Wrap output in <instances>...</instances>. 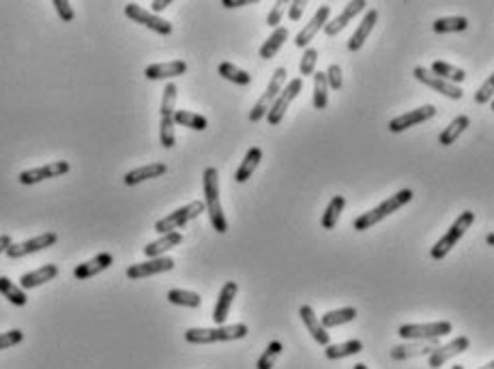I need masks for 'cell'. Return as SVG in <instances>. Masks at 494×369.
<instances>
[{"label": "cell", "mask_w": 494, "mask_h": 369, "mask_svg": "<svg viewBox=\"0 0 494 369\" xmlns=\"http://www.w3.org/2000/svg\"><path fill=\"white\" fill-rule=\"evenodd\" d=\"M205 208L209 213L211 219V226L217 234H226L228 232V221L226 215L221 211V202H219V172L217 167H207L205 170Z\"/></svg>", "instance_id": "6da1fadb"}, {"label": "cell", "mask_w": 494, "mask_h": 369, "mask_svg": "<svg viewBox=\"0 0 494 369\" xmlns=\"http://www.w3.org/2000/svg\"><path fill=\"white\" fill-rule=\"evenodd\" d=\"M413 200V191L411 189H400L398 193L389 195L387 200H383L376 208L367 211V213H361L355 221H353V228L363 232V230H369L372 226L381 224L383 219H387L389 215H393L395 211H400L402 206H406L408 202Z\"/></svg>", "instance_id": "7a4b0ae2"}, {"label": "cell", "mask_w": 494, "mask_h": 369, "mask_svg": "<svg viewBox=\"0 0 494 369\" xmlns=\"http://www.w3.org/2000/svg\"><path fill=\"white\" fill-rule=\"evenodd\" d=\"M250 329L247 325H224L215 329H187L185 331V341L196 343V346H207V343H217V341H237L247 337Z\"/></svg>", "instance_id": "3957f363"}, {"label": "cell", "mask_w": 494, "mask_h": 369, "mask_svg": "<svg viewBox=\"0 0 494 369\" xmlns=\"http://www.w3.org/2000/svg\"><path fill=\"white\" fill-rule=\"evenodd\" d=\"M475 224V213H471V211H464V213H460L458 215V219L454 221V224L449 226V230L445 232L434 245H432V249H430V258L432 260H443L445 256H447L456 245H458V240L466 234V230L471 228Z\"/></svg>", "instance_id": "277c9868"}, {"label": "cell", "mask_w": 494, "mask_h": 369, "mask_svg": "<svg viewBox=\"0 0 494 369\" xmlns=\"http://www.w3.org/2000/svg\"><path fill=\"white\" fill-rule=\"evenodd\" d=\"M177 84L168 82L161 97V120H159V142L164 149H172L177 142L175 136V104H177Z\"/></svg>", "instance_id": "5b68a950"}, {"label": "cell", "mask_w": 494, "mask_h": 369, "mask_svg": "<svg viewBox=\"0 0 494 369\" xmlns=\"http://www.w3.org/2000/svg\"><path fill=\"white\" fill-rule=\"evenodd\" d=\"M200 213H205V202L202 200H193V202L177 208V211H172L164 219H159L157 224H155V232H159L161 236L168 234V232H177L179 228L189 224L191 219L200 217Z\"/></svg>", "instance_id": "8992f818"}, {"label": "cell", "mask_w": 494, "mask_h": 369, "mask_svg": "<svg viewBox=\"0 0 494 369\" xmlns=\"http://www.w3.org/2000/svg\"><path fill=\"white\" fill-rule=\"evenodd\" d=\"M286 76H288L286 67H278V69L273 71V76H271V80H269L266 90L260 95V99L256 101V106H254L252 112H250V120H252V122H258V120H262V118L266 116L269 108L273 106V101L278 99V95H280L282 88L286 86Z\"/></svg>", "instance_id": "52a82bcc"}, {"label": "cell", "mask_w": 494, "mask_h": 369, "mask_svg": "<svg viewBox=\"0 0 494 369\" xmlns=\"http://www.w3.org/2000/svg\"><path fill=\"white\" fill-rule=\"evenodd\" d=\"M454 331V325L449 320H440V322H428V325H402L398 329V335L404 341H432L449 335Z\"/></svg>", "instance_id": "ba28073f"}, {"label": "cell", "mask_w": 494, "mask_h": 369, "mask_svg": "<svg viewBox=\"0 0 494 369\" xmlns=\"http://www.w3.org/2000/svg\"><path fill=\"white\" fill-rule=\"evenodd\" d=\"M301 88H303V80H301V78L290 80V82L282 88V92L278 95V99L273 101V106L269 108V112H266V116H264L269 125H273V127L280 125L282 118H284V114H286V110L290 108V104L296 99V97H299Z\"/></svg>", "instance_id": "9c48e42d"}, {"label": "cell", "mask_w": 494, "mask_h": 369, "mask_svg": "<svg viewBox=\"0 0 494 369\" xmlns=\"http://www.w3.org/2000/svg\"><path fill=\"white\" fill-rule=\"evenodd\" d=\"M125 15H127L129 19H134L136 24H142V26L151 28V31L157 33V35H170V33H172V24H170L168 19H164V17H159V15H155V13H151V11L142 9V7L136 5V3L125 5Z\"/></svg>", "instance_id": "30bf717a"}, {"label": "cell", "mask_w": 494, "mask_h": 369, "mask_svg": "<svg viewBox=\"0 0 494 369\" xmlns=\"http://www.w3.org/2000/svg\"><path fill=\"white\" fill-rule=\"evenodd\" d=\"M58 240V234L56 232H43L35 238H29L24 243H13L11 247L7 249V256L11 260H17V258H24V256H31V254H37V252H43L47 247H52Z\"/></svg>", "instance_id": "8fae6325"}, {"label": "cell", "mask_w": 494, "mask_h": 369, "mask_svg": "<svg viewBox=\"0 0 494 369\" xmlns=\"http://www.w3.org/2000/svg\"><path fill=\"white\" fill-rule=\"evenodd\" d=\"M436 116V108L432 104L428 106H422V108H417V110H411L406 114H400V116H395L389 120V131L391 133H402L411 127H417V125H422V122L430 120Z\"/></svg>", "instance_id": "7c38bea8"}, {"label": "cell", "mask_w": 494, "mask_h": 369, "mask_svg": "<svg viewBox=\"0 0 494 369\" xmlns=\"http://www.w3.org/2000/svg\"><path fill=\"white\" fill-rule=\"evenodd\" d=\"M71 170L69 161H52L47 165H41V167H33V170H24L19 172L17 181L22 185H37L41 181H47V179H56V177H63Z\"/></svg>", "instance_id": "4fadbf2b"}, {"label": "cell", "mask_w": 494, "mask_h": 369, "mask_svg": "<svg viewBox=\"0 0 494 369\" xmlns=\"http://www.w3.org/2000/svg\"><path fill=\"white\" fill-rule=\"evenodd\" d=\"M413 76H415L417 82H422L424 86H428V88H432V90H436V92H440V95H445V97H449V99L460 101L462 97H464V90H462L460 86L449 84V82H445V80L436 78L434 73L428 71V67H415Z\"/></svg>", "instance_id": "5bb4252c"}, {"label": "cell", "mask_w": 494, "mask_h": 369, "mask_svg": "<svg viewBox=\"0 0 494 369\" xmlns=\"http://www.w3.org/2000/svg\"><path fill=\"white\" fill-rule=\"evenodd\" d=\"M175 268V260L161 256V258H148L146 262H138L132 264L127 268V277L129 279H144V277H151V275H159V273H168V270Z\"/></svg>", "instance_id": "9a60e30c"}, {"label": "cell", "mask_w": 494, "mask_h": 369, "mask_svg": "<svg viewBox=\"0 0 494 369\" xmlns=\"http://www.w3.org/2000/svg\"><path fill=\"white\" fill-rule=\"evenodd\" d=\"M468 346H471V339L464 337V335H460V337L452 339L449 343H443V346H438V348L428 356V365H430L432 369H438V367H443L447 361H452L454 356L466 352Z\"/></svg>", "instance_id": "2e32d148"}, {"label": "cell", "mask_w": 494, "mask_h": 369, "mask_svg": "<svg viewBox=\"0 0 494 369\" xmlns=\"http://www.w3.org/2000/svg\"><path fill=\"white\" fill-rule=\"evenodd\" d=\"M440 346L438 339L432 341H406L400 343V346H393L389 350L393 361H408V359H417V356H430L436 348Z\"/></svg>", "instance_id": "e0dca14e"}, {"label": "cell", "mask_w": 494, "mask_h": 369, "mask_svg": "<svg viewBox=\"0 0 494 369\" xmlns=\"http://www.w3.org/2000/svg\"><path fill=\"white\" fill-rule=\"evenodd\" d=\"M237 292H239V286L237 281H226L219 290V297H217V303H215V309H213V322L215 327H224L226 325V318L230 313V307L237 299Z\"/></svg>", "instance_id": "ac0fdd59"}, {"label": "cell", "mask_w": 494, "mask_h": 369, "mask_svg": "<svg viewBox=\"0 0 494 369\" xmlns=\"http://www.w3.org/2000/svg\"><path fill=\"white\" fill-rule=\"evenodd\" d=\"M365 7H367L365 0H353V3H349V5L344 7V11H342L333 22H327V24H325V28H323L325 35H329V37L340 35V33L355 19V15H359L361 11H365Z\"/></svg>", "instance_id": "d6986e66"}, {"label": "cell", "mask_w": 494, "mask_h": 369, "mask_svg": "<svg viewBox=\"0 0 494 369\" xmlns=\"http://www.w3.org/2000/svg\"><path fill=\"white\" fill-rule=\"evenodd\" d=\"M329 13H331V7H329V5L318 7V11L314 13V17L303 26V31L294 37V45H296V47H305V45L316 37L318 31L325 28V24H327V19H329Z\"/></svg>", "instance_id": "ffe728a7"}, {"label": "cell", "mask_w": 494, "mask_h": 369, "mask_svg": "<svg viewBox=\"0 0 494 369\" xmlns=\"http://www.w3.org/2000/svg\"><path fill=\"white\" fill-rule=\"evenodd\" d=\"M187 73L185 60H170V63H155L144 69L146 80H172Z\"/></svg>", "instance_id": "44dd1931"}, {"label": "cell", "mask_w": 494, "mask_h": 369, "mask_svg": "<svg viewBox=\"0 0 494 369\" xmlns=\"http://www.w3.org/2000/svg\"><path fill=\"white\" fill-rule=\"evenodd\" d=\"M112 262H114L112 254L102 252V254H97L95 258H90L88 262H82V264H78L76 268H73V277L76 279H90L99 273H104V270H108L112 266Z\"/></svg>", "instance_id": "7402d4cb"}, {"label": "cell", "mask_w": 494, "mask_h": 369, "mask_svg": "<svg viewBox=\"0 0 494 369\" xmlns=\"http://www.w3.org/2000/svg\"><path fill=\"white\" fill-rule=\"evenodd\" d=\"M54 277H58V266L56 264H43L41 268L37 270H31V273L22 275L19 279V288L22 290H33V288H39L47 281H52Z\"/></svg>", "instance_id": "603a6c76"}, {"label": "cell", "mask_w": 494, "mask_h": 369, "mask_svg": "<svg viewBox=\"0 0 494 369\" xmlns=\"http://www.w3.org/2000/svg\"><path fill=\"white\" fill-rule=\"evenodd\" d=\"M376 19H379V11H376V9H367V11H365L361 24L357 26L355 35H353L351 41H349V50H351V52H359V50H361L363 43H365L367 37H369V33H372V28L376 26Z\"/></svg>", "instance_id": "cb8c5ba5"}, {"label": "cell", "mask_w": 494, "mask_h": 369, "mask_svg": "<svg viewBox=\"0 0 494 369\" xmlns=\"http://www.w3.org/2000/svg\"><path fill=\"white\" fill-rule=\"evenodd\" d=\"M181 243H183V234L181 232H168L161 238L148 243L146 247H144V256L146 258H161V256H166V252L179 247Z\"/></svg>", "instance_id": "d4e9b609"}, {"label": "cell", "mask_w": 494, "mask_h": 369, "mask_svg": "<svg viewBox=\"0 0 494 369\" xmlns=\"http://www.w3.org/2000/svg\"><path fill=\"white\" fill-rule=\"evenodd\" d=\"M166 163H148V165H142V167H136L132 172H127L122 183L127 187H134V185H140L144 181H151V179H159L161 174H166Z\"/></svg>", "instance_id": "484cf974"}, {"label": "cell", "mask_w": 494, "mask_h": 369, "mask_svg": "<svg viewBox=\"0 0 494 369\" xmlns=\"http://www.w3.org/2000/svg\"><path fill=\"white\" fill-rule=\"evenodd\" d=\"M299 315H301V320H303V325H305L308 333L314 337V341H318L320 346H329V333H327V329H323V325H320V320H318V315L314 313V309H312L310 305H303V307L299 309Z\"/></svg>", "instance_id": "4316f807"}, {"label": "cell", "mask_w": 494, "mask_h": 369, "mask_svg": "<svg viewBox=\"0 0 494 369\" xmlns=\"http://www.w3.org/2000/svg\"><path fill=\"white\" fill-rule=\"evenodd\" d=\"M262 161V149H258V146H252L250 151L245 153L239 170H237V174H234V181L237 183H245L247 179H252V174L256 172L258 163Z\"/></svg>", "instance_id": "83f0119b"}, {"label": "cell", "mask_w": 494, "mask_h": 369, "mask_svg": "<svg viewBox=\"0 0 494 369\" xmlns=\"http://www.w3.org/2000/svg\"><path fill=\"white\" fill-rule=\"evenodd\" d=\"M430 73H434L436 78L445 80V82H449V84H460L466 80V73L462 69H458L456 65H449V63H445V60H434L428 69Z\"/></svg>", "instance_id": "f1b7e54d"}, {"label": "cell", "mask_w": 494, "mask_h": 369, "mask_svg": "<svg viewBox=\"0 0 494 369\" xmlns=\"http://www.w3.org/2000/svg\"><path fill=\"white\" fill-rule=\"evenodd\" d=\"M363 350V343L359 339H351V341H344V343H329L325 346V356L329 361H340L346 356H353L359 354Z\"/></svg>", "instance_id": "f546056e"}, {"label": "cell", "mask_w": 494, "mask_h": 369, "mask_svg": "<svg viewBox=\"0 0 494 369\" xmlns=\"http://www.w3.org/2000/svg\"><path fill=\"white\" fill-rule=\"evenodd\" d=\"M357 318V309L355 307H342V309H333V311H327L320 320V325L323 329H335V327H342V325H349Z\"/></svg>", "instance_id": "4dcf8cb0"}, {"label": "cell", "mask_w": 494, "mask_h": 369, "mask_svg": "<svg viewBox=\"0 0 494 369\" xmlns=\"http://www.w3.org/2000/svg\"><path fill=\"white\" fill-rule=\"evenodd\" d=\"M286 39H288V31L284 28V26H278L273 33H271V37L260 45V58H264V60H271L273 58L280 50H282V45L286 43Z\"/></svg>", "instance_id": "1f68e13d"}, {"label": "cell", "mask_w": 494, "mask_h": 369, "mask_svg": "<svg viewBox=\"0 0 494 369\" xmlns=\"http://www.w3.org/2000/svg\"><path fill=\"white\" fill-rule=\"evenodd\" d=\"M471 125V118H468L466 114H462V116H456L447 127L443 129V133L438 136V142L443 144V146H452L464 131H466V127Z\"/></svg>", "instance_id": "d6a6232c"}, {"label": "cell", "mask_w": 494, "mask_h": 369, "mask_svg": "<svg viewBox=\"0 0 494 369\" xmlns=\"http://www.w3.org/2000/svg\"><path fill=\"white\" fill-rule=\"evenodd\" d=\"M346 206V198L344 195H333L331 202L327 204L323 217H320V226H323V230H333L337 226V221H340V215Z\"/></svg>", "instance_id": "836d02e7"}, {"label": "cell", "mask_w": 494, "mask_h": 369, "mask_svg": "<svg viewBox=\"0 0 494 369\" xmlns=\"http://www.w3.org/2000/svg\"><path fill=\"white\" fill-rule=\"evenodd\" d=\"M0 294L15 307H24L29 303V297L26 292H24L17 284H13L9 277H0Z\"/></svg>", "instance_id": "e575fe53"}, {"label": "cell", "mask_w": 494, "mask_h": 369, "mask_svg": "<svg viewBox=\"0 0 494 369\" xmlns=\"http://www.w3.org/2000/svg\"><path fill=\"white\" fill-rule=\"evenodd\" d=\"M329 104V84L323 71L314 73V97H312V106L314 110H325Z\"/></svg>", "instance_id": "d590c367"}, {"label": "cell", "mask_w": 494, "mask_h": 369, "mask_svg": "<svg viewBox=\"0 0 494 369\" xmlns=\"http://www.w3.org/2000/svg\"><path fill=\"white\" fill-rule=\"evenodd\" d=\"M468 28V19L462 17V15H449V17H438L434 24H432V31L438 33V35H445V33H462Z\"/></svg>", "instance_id": "8d00e7d4"}, {"label": "cell", "mask_w": 494, "mask_h": 369, "mask_svg": "<svg viewBox=\"0 0 494 369\" xmlns=\"http://www.w3.org/2000/svg\"><path fill=\"white\" fill-rule=\"evenodd\" d=\"M175 125H183L193 131H205L209 127V120L189 110H175Z\"/></svg>", "instance_id": "74e56055"}, {"label": "cell", "mask_w": 494, "mask_h": 369, "mask_svg": "<svg viewBox=\"0 0 494 369\" xmlns=\"http://www.w3.org/2000/svg\"><path fill=\"white\" fill-rule=\"evenodd\" d=\"M168 301L172 305H181V307H189V309H196L202 305V299L200 294L196 292H189V290H181V288H175L168 292Z\"/></svg>", "instance_id": "f35d334b"}, {"label": "cell", "mask_w": 494, "mask_h": 369, "mask_svg": "<svg viewBox=\"0 0 494 369\" xmlns=\"http://www.w3.org/2000/svg\"><path fill=\"white\" fill-rule=\"evenodd\" d=\"M219 76L224 78V80H228V82H232V84H237V86L252 84V76H250V73L243 71V69H239V67H234L232 63H221V65H219Z\"/></svg>", "instance_id": "ab89813d"}, {"label": "cell", "mask_w": 494, "mask_h": 369, "mask_svg": "<svg viewBox=\"0 0 494 369\" xmlns=\"http://www.w3.org/2000/svg\"><path fill=\"white\" fill-rule=\"evenodd\" d=\"M282 350H284V346H282V341H271L269 346H266V350L260 354V359L256 361V369H273V365H276V361L280 359V354H282Z\"/></svg>", "instance_id": "60d3db41"}, {"label": "cell", "mask_w": 494, "mask_h": 369, "mask_svg": "<svg viewBox=\"0 0 494 369\" xmlns=\"http://www.w3.org/2000/svg\"><path fill=\"white\" fill-rule=\"evenodd\" d=\"M316 63H318V50H316V47H308V50L303 52L301 63H299V76H301V80L314 76Z\"/></svg>", "instance_id": "b9f144b4"}, {"label": "cell", "mask_w": 494, "mask_h": 369, "mask_svg": "<svg viewBox=\"0 0 494 369\" xmlns=\"http://www.w3.org/2000/svg\"><path fill=\"white\" fill-rule=\"evenodd\" d=\"M22 341H24V333L19 329H11L7 333H0V350L17 346V343H22Z\"/></svg>", "instance_id": "7bdbcfd3"}, {"label": "cell", "mask_w": 494, "mask_h": 369, "mask_svg": "<svg viewBox=\"0 0 494 369\" xmlns=\"http://www.w3.org/2000/svg\"><path fill=\"white\" fill-rule=\"evenodd\" d=\"M286 9H288V3H286V0H280V3L273 5V9H271L269 15H266V24H269L271 28H278V26H280L282 15H284Z\"/></svg>", "instance_id": "ee69618b"}, {"label": "cell", "mask_w": 494, "mask_h": 369, "mask_svg": "<svg viewBox=\"0 0 494 369\" xmlns=\"http://www.w3.org/2000/svg\"><path fill=\"white\" fill-rule=\"evenodd\" d=\"M492 95H494V76H488V80L481 84V88L475 92V104L484 106L492 99Z\"/></svg>", "instance_id": "f6af8a7d"}, {"label": "cell", "mask_w": 494, "mask_h": 369, "mask_svg": "<svg viewBox=\"0 0 494 369\" xmlns=\"http://www.w3.org/2000/svg\"><path fill=\"white\" fill-rule=\"evenodd\" d=\"M325 78H327V84L329 88L333 90H340L342 88V67L340 65H329V69L325 71Z\"/></svg>", "instance_id": "bcb514c9"}, {"label": "cell", "mask_w": 494, "mask_h": 369, "mask_svg": "<svg viewBox=\"0 0 494 369\" xmlns=\"http://www.w3.org/2000/svg\"><path fill=\"white\" fill-rule=\"evenodd\" d=\"M52 5H54L58 17H61L63 22H73V17H76V11H73L71 3H67V0H54Z\"/></svg>", "instance_id": "7dc6e473"}, {"label": "cell", "mask_w": 494, "mask_h": 369, "mask_svg": "<svg viewBox=\"0 0 494 369\" xmlns=\"http://www.w3.org/2000/svg\"><path fill=\"white\" fill-rule=\"evenodd\" d=\"M305 7H308L305 0H294V3H288V17L292 22H299L303 11H305Z\"/></svg>", "instance_id": "c3c4849f"}, {"label": "cell", "mask_w": 494, "mask_h": 369, "mask_svg": "<svg viewBox=\"0 0 494 369\" xmlns=\"http://www.w3.org/2000/svg\"><path fill=\"white\" fill-rule=\"evenodd\" d=\"M252 5V0H221V7L226 9H239V7H247Z\"/></svg>", "instance_id": "681fc988"}, {"label": "cell", "mask_w": 494, "mask_h": 369, "mask_svg": "<svg viewBox=\"0 0 494 369\" xmlns=\"http://www.w3.org/2000/svg\"><path fill=\"white\" fill-rule=\"evenodd\" d=\"M170 5H172V0H155V3H151V9H153L151 13L157 15V13H161L164 9H168Z\"/></svg>", "instance_id": "f907efd6"}, {"label": "cell", "mask_w": 494, "mask_h": 369, "mask_svg": "<svg viewBox=\"0 0 494 369\" xmlns=\"http://www.w3.org/2000/svg\"><path fill=\"white\" fill-rule=\"evenodd\" d=\"M11 245H13V240H11L9 234H3V236H0V254H7V249L11 247Z\"/></svg>", "instance_id": "816d5d0a"}, {"label": "cell", "mask_w": 494, "mask_h": 369, "mask_svg": "<svg viewBox=\"0 0 494 369\" xmlns=\"http://www.w3.org/2000/svg\"><path fill=\"white\" fill-rule=\"evenodd\" d=\"M486 243H488V245H494V234H488V236H486Z\"/></svg>", "instance_id": "f5cc1de1"}, {"label": "cell", "mask_w": 494, "mask_h": 369, "mask_svg": "<svg viewBox=\"0 0 494 369\" xmlns=\"http://www.w3.org/2000/svg\"><path fill=\"white\" fill-rule=\"evenodd\" d=\"M479 369H494V361L486 363V365H484V367H479Z\"/></svg>", "instance_id": "db71d44e"}, {"label": "cell", "mask_w": 494, "mask_h": 369, "mask_svg": "<svg viewBox=\"0 0 494 369\" xmlns=\"http://www.w3.org/2000/svg\"><path fill=\"white\" fill-rule=\"evenodd\" d=\"M353 369H369V367H367V365H363V363H357V365H355Z\"/></svg>", "instance_id": "11a10c76"}, {"label": "cell", "mask_w": 494, "mask_h": 369, "mask_svg": "<svg viewBox=\"0 0 494 369\" xmlns=\"http://www.w3.org/2000/svg\"><path fill=\"white\" fill-rule=\"evenodd\" d=\"M452 369H464V367H462V365H454Z\"/></svg>", "instance_id": "9f6ffc18"}]
</instances>
